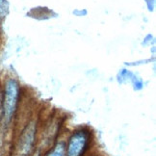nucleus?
Instances as JSON below:
<instances>
[{"mask_svg":"<svg viewBox=\"0 0 156 156\" xmlns=\"http://www.w3.org/2000/svg\"><path fill=\"white\" fill-rule=\"evenodd\" d=\"M90 143L88 130H77L71 135L66 149V156H83Z\"/></svg>","mask_w":156,"mask_h":156,"instance_id":"f257e3e1","label":"nucleus"},{"mask_svg":"<svg viewBox=\"0 0 156 156\" xmlns=\"http://www.w3.org/2000/svg\"><path fill=\"white\" fill-rule=\"evenodd\" d=\"M20 89L19 85L15 80H9L6 85L5 91V99H4V112L6 119H9L12 118L16 110L19 99Z\"/></svg>","mask_w":156,"mask_h":156,"instance_id":"f03ea898","label":"nucleus"},{"mask_svg":"<svg viewBox=\"0 0 156 156\" xmlns=\"http://www.w3.org/2000/svg\"><path fill=\"white\" fill-rule=\"evenodd\" d=\"M48 156H66V148L63 144L57 145Z\"/></svg>","mask_w":156,"mask_h":156,"instance_id":"7ed1b4c3","label":"nucleus"},{"mask_svg":"<svg viewBox=\"0 0 156 156\" xmlns=\"http://www.w3.org/2000/svg\"><path fill=\"white\" fill-rule=\"evenodd\" d=\"M36 156H39V155H36Z\"/></svg>","mask_w":156,"mask_h":156,"instance_id":"20e7f679","label":"nucleus"}]
</instances>
